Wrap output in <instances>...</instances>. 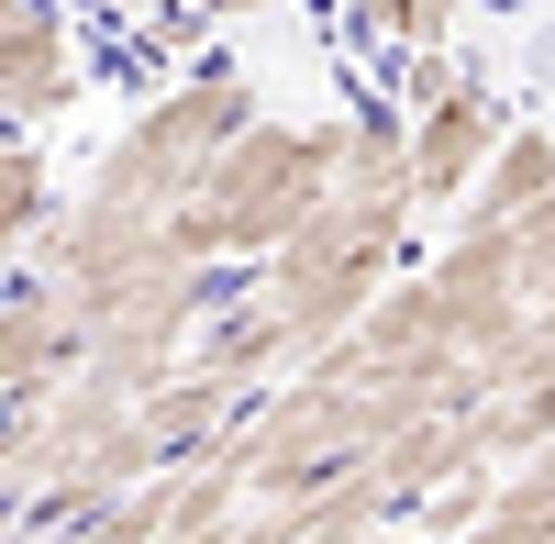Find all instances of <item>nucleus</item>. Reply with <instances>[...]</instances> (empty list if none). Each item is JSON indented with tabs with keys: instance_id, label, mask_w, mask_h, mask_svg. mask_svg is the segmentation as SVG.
Instances as JSON below:
<instances>
[{
	"instance_id": "nucleus-6",
	"label": "nucleus",
	"mask_w": 555,
	"mask_h": 544,
	"mask_svg": "<svg viewBox=\"0 0 555 544\" xmlns=\"http://www.w3.org/2000/svg\"><path fill=\"white\" fill-rule=\"evenodd\" d=\"M56 167H44L34 133H0V256L12 245H44V222H56Z\"/></svg>"
},
{
	"instance_id": "nucleus-7",
	"label": "nucleus",
	"mask_w": 555,
	"mask_h": 544,
	"mask_svg": "<svg viewBox=\"0 0 555 544\" xmlns=\"http://www.w3.org/2000/svg\"><path fill=\"white\" fill-rule=\"evenodd\" d=\"M267 12H289V0H211V34H234V23H267Z\"/></svg>"
},
{
	"instance_id": "nucleus-1",
	"label": "nucleus",
	"mask_w": 555,
	"mask_h": 544,
	"mask_svg": "<svg viewBox=\"0 0 555 544\" xmlns=\"http://www.w3.org/2000/svg\"><path fill=\"white\" fill-rule=\"evenodd\" d=\"M256 122H267L256 78H245L234 56H201L190 78H167L156 101L122 122V145L101 156V178H89V190L122 200V211H145V222H178V211L211 190V167L234 156Z\"/></svg>"
},
{
	"instance_id": "nucleus-3",
	"label": "nucleus",
	"mask_w": 555,
	"mask_h": 544,
	"mask_svg": "<svg viewBox=\"0 0 555 544\" xmlns=\"http://www.w3.org/2000/svg\"><path fill=\"white\" fill-rule=\"evenodd\" d=\"M89 101V44L67 0H0V133H34Z\"/></svg>"
},
{
	"instance_id": "nucleus-2",
	"label": "nucleus",
	"mask_w": 555,
	"mask_h": 544,
	"mask_svg": "<svg viewBox=\"0 0 555 544\" xmlns=\"http://www.w3.org/2000/svg\"><path fill=\"white\" fill-rule=\"evenodd\" d=\"M400 122H411V211H467L478 190V167L500 156V133H512V112H500V89L478 67H455V56H423L400 89Z\"/></svg>"
},
{
	"instance_id": "nucleus-5",
	"label": "nucleus",
	"mask_w": 555,
	"mask_h": 544,
	"mask_svg": "<svg viewBox=\"0 0 555 544\" xmlns=\"http://www.w3.org/2000/svg\"><path fill=\"white\" fill-rule=\"evenodd\" d=\"M467 12H478V0H345V34L378 44V56H400V67H423V56L455 44Z\"/></svg>"
},
{
	"instance_id": "nucleus-4",
	"label": "nucleus",
	"mask_w": 555,
	"mask_h": 544,
	"mask_svg": "<svg viewBox=\"0 0 555 544\" xmlns=\"http://www.w3.org/2000/svg\"><path fill=\"white\" fill-rule=\"evenodd\" d=\"M544 211H555V133L512 122L500 156L478 167V190H467V234H522V222H544Z\"/></svg>"
}]
</instances>
